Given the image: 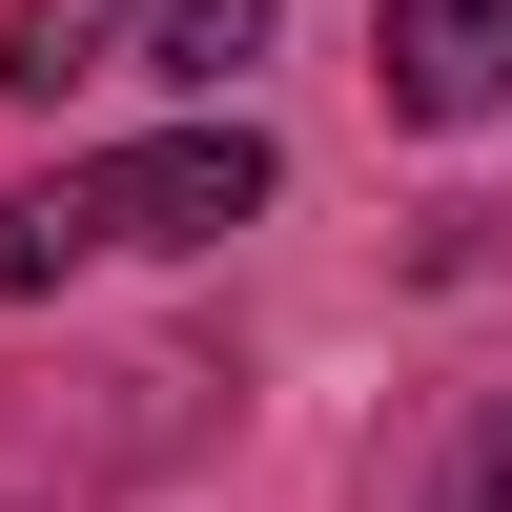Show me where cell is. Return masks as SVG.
<instances>
[{
	"mask_svg": "<svg viewBox=\"0 0 512 512\" xmlns=\"http://www.w3.org/2000/svg\"><path fill=\"white\" fill-rule=\"evenodd\" d=\"M267 123H164V144H103V164H41L21 205H0V308H41L62 267H103V246H226L246 205H267Z\"/></svg>",
	"mask_w": 512,
	"mask_h": 512,
	"instance_id": "obj_1",
	"label": "cell"
},
{
	"mask_svg": "<svg viewBox=\"0 0 512 512\" xmlns=\"http://www.w3.org/2000/svg\"><path fill=\"white\" fill-rule=\"evenodd\" d=\"M451 512H512V410H472V451H451Z\"/></svg>",
	"mask_w": 512,
	"mask_h": 512,
	"instance_id": "obj_5",
	"label": "cell"
},
{
	"mask_svg": "<svg viewBox=\"0 0 512 512\" xmlns=\"http://www.w3.org/2000/svg\"><path fill=\"white\" fill-rule=\"evenodd\" d=\"M123 62V0H0V103H62Z\"/></svg>",
	"mask_w": 512,
	"mask_h": 512,
	"instance_id": "obj_3",
	"label": "cell"
},
{
	"mask_svg": "<svg viewBox=\"0 0 512 512\" xmlns=\"http://www.w3.org/2000/svg\"><path fill=\"white\" fill-rule=\"evenodd\" d=\"M246 41H267V0H144V41H123V62H164V82H226Z\"/></svg>",
	"mask_w": 512,
	"mask_h": 512,
	"instance_id": "obj_4",
	"label": "cell"
},
{
	"mask_svg": "<svg viewBox=\"0 0 512 512\" xmlns=\"http://www.w3.org/2000/svg\"><path fill=\"white\" fill-rule=\"evenodd\" d=\"M369 62H390V123H492L512 103V0H390Z\"/></svg>",
	"mask_w": 512,
	"mask_h": 512,
	"instance_id": "obj_2",
	"label": "cell"
}]
</instances>
